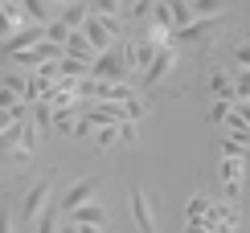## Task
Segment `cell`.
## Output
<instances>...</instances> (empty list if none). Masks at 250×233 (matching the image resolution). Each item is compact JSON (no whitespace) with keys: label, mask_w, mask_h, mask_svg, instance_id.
<instances>
[{"label":"cell","mask_w":250,"mask_h":233,"mask_svg":"<svg viewBox=\"0 0 250 233\" xmlns=\"http://www.w3.org/2000/svg\"><path fill=\"white\" fill-rule=\"evenodd\" d=\"M21 4H25L29 20H37V25H49V20H54V13H49V0H21Z\"/></svg>","instance_id":"17"},{"label":"cell","mask_w":250,"mask_h":233,"mask_svg":"<svg viewBox=\"0 0 250 233\" xmlns=\"http://www.w3.org/2000/svg\"><path fill=\"white\" fill-rule=\"evenodd\" d=\"M90 139H95V147H99V152H107V147H115V143H119V123H99Z\"/></svg>","instance_id":"16"},{"label":"cell","mask_w":250,"mask_h":233,"mask_svg":"<svg viewBox=\"0 0 250 233\" xmlns=\"http://www.w3.org/2000/svg\"><path fill=\"white\" fill-rule=\"evenodd\" d=\"M54 111H58V107H54ZM74 127H78V119H74V115H66V107L54 115V131H58V135H74Z\"/></svg>","instance_id":"19"},{"label":"cell","mask_w":250,"mask_h":233,"mask_svg":"<svg viewBox=\"0 0 250 233\" xmlns=\"http://www.w3.org/2000/svg\"><path fill=\"white\" fill-rule=\"evenodd\" d=\"M123 107H127V115L140 123V119H144V111H148V102H144V94H127V98H123Z\"/></svg>","instance_id":"21"},{"label":"cell","mask_w":250,"mask_h":233,"mask_svg":"<svg viewBox=\"0 0 250 233\" xmlns=\"http://www.w3.org/2000/svg\"><path fill=\"white\" fill-rule=\"evenodd\" d=\"M95 193H99V176H78L74 184L58 196V205H62V213H70V209H78V205H86V200H95Z\"/></svg>","instance_id":"5"},{"label":"cell","mask_w":250,"mask_h":233,"mask_svg":"<svg viewBox=\"0 0 250 233\" xmlns=\"http://www.w3.org/2000/svg\"><path fill=\"white\" fill-rule=\"evenodd\" d=\"M62 4H70V0H62Z\"/></svg>","instance_id":"28"},{"label":"cell","mask_w":250,"mask_h":233,"mask_svg":"<svg viewBox=\"0 0 250 233\" xmlns=\"http://www.w3.org/2000/svg\"><path fill=\"white\" fill-rule=\"evenodd\" d=\"M176 70V45H172V41H168V45H160V54H156V61H152V66L148 70H144V94H152L156 86H160V82L164 78H168V74Z\"/></svg>","instance_id":"4"},{"label":"cell","mask_w":250,"mask_h":233,"mask_svg":"<svg viewBox=\"0 0 250 233\" xmlns=\"http://www.w3.org/2000/svg\"><path fill=\"white\" fill-rule=\"evenodd\" d=\"M66 225L70 229H107L111 225V213L99 205V200H86V205H78V209L66 213Z\"/></svg>","instance_id":"2"},{"label":"cell","mask_w":250,"mask_h":233,"mask_svg":"<svg viewBox=\"0 0 250 233\" xmlns=\"http://www.w3.org/2000/svg\"><path fill=\"white\" fill-rule=\"evenodd\" d=\"M234 66H246V70H250V37H242V41L234 45Z\"/></svg>","instance_id":"25"},{"label":"cell","mask_w":250,"mask_h":233,"mask_svg":"<svg viewBox=\"0 0 250 233\" xmlns=\"http://www.w3.org/2000/svg\"><path fill=\"white\" fill-rule=\"evenodd\" d=\"M127 61L131 58H123L119 49H103L95 58V66H90V74H95V78H107V82H127V74H131Z\"/></svg>","instance_id":"3"},{"label":"cell","mask_w":250,"mask_h":233,"mask_svg":"<svg viewBox=\"0 0 250 233\" xmlns=\"http://www.w3.org/2000/svg\"><path fill=\"white\" fill-rule=\"evenodd\" d=\"M209 205H213V200L205 196V193H193V200L185 205V225H189V229H201V217L209 213Z\"/></svg>","instance_id":"10"},{"label":"cell","mask_w":250,"mask_h":233,"mask_svg":"<svg viewBox=\"0 0 250 233\" xmlns=\"http://www.w3.org/2000/svg\"><path fill=\"white\" fill-rule=\"evenodd\" d=\"M49 196H54V176H41L33 188L25 193V200H21V213H17V225H37V217H41V209L49 205Z\"/></svg>","instance_id":"1"},{"label":"cell","mask_w":250,"mask_h":233,"mask_svg":"<svg viewBox=\"0 0 250 233\" xmlns=\"http://www.w3.org/2000/svg\"><path fill=\"white\" fill-rule=\"evenodd\" d=\"M230 115H234V98H222V94H217V98L209 102V111H205V119H209L213 127H226Z\"/></svg>","instance_id":"13"},{"label":"cell","mask_w":250,"mask_h":233,"mask_svg":"<svg viewBox=\"0 0 250 233\" xmlns=\"http://www.w3.org/2000/svg\"><path fill=\"white\" fill-rule=\"evenodd\" d=\"M152 25L164 29V33H176V17H172V4H168V0H156V8H152Z\"/></svg>","instance_id":"15"},{"label":"cell","mask_w":250,"mask_h":233,"mask_svg":"<svg viewBox=\"0 0 250 233\" xmlns=\"http://www.w3.org/2000/svg\"><path fill=\"white\" fill-rule=\"evenodd\" d=\"M209 90H213V94H222V98H238L234 74H230V70H222V66H213V70H209Z\"/></svg>","instance_id":"9"},{"label":"cell","mask_w":250,"mask_h":233,"mask_svg":"<svg viewBox=\"0 0 250 233\" xmlns=\"http://www.w3.org/2000/svg\"><path fill=\"white\" fill-rule=\"evenodd\" d=\"M197 17H222L226 13V0H193Z\"/></svg>","instance_id":"20"},{"label":"cell","mask_w":250,"mask_h":233,"mask_svg":"<svg viewBox=\"0 0 250 233\" xmlns=\"http://www.w3.org/2000/svg\"><path fill=\"white\" fill-rule=\"evenodd\" d=\"M156 8V0H131V20H148Z\"/></svg>","instance_id":"24"},{"label":"cell","mask_w":250,"mask_h":233,"mask_svg":"<svg viewBox=\"0 0 250 233\" xmlns=\"http://www.w3.org/2000/svg\"><path fill=\"white\" fill-rule=\"evenodd\" d=\"M90 8L103 13V17H119L123 13V0H90Z\"/></svg>","instance_id":"22"},{"label":"cell","mask_w":250,"mask_h":233,"mask_svg":"<svg viewBox=\"0 0 250 233\" xmlns=\"http://www.w3.org/2000/svg\"><path fill=\"white\" fill-rule=\"evenodd\" d=\"M123 4H131V0H123Z\"/></svg>","instance_id":"27"},{"label":"cell","mask_w":250,"mask_h":233,"mask_svg":"<svg viewBox=\"0 0 250 233\" xmlns=\"http://www.w3.org/2000/svg\"><path fill=\"white\" fill-rule=\"evenodd\" d=\"M119 143H123V147L135 143V119H123V123H119Z\"/></svg>","instance_id":"26"},{"label":"cell","mask_w":250,"mask_h":233,"mask_svg":"<svg viewBox=\"0 0 250 233\" xmlns=\"http://www.w3.org/2000/svg\"><path fill=\"white\" fill-rule=\"evenodd\" d=\"M66 54H74V58H86V61H95V58H99V49L90 45V37L82 33V29H74V33H70V41H66Z\"/></svg>","instance_id":"12"},{"label":"cell","mask_w":250,"mask_h":233,"mask_svg":"<svg viewBox=\"0 0 250 233\" xmlns=\"http://www.w3.org/2000/svg\"><path fill=\"white\" fill-rule=\"evenodd\" d=\"M54 102H45V98H37L33 102V123H37V131L41 135H49V131H54Z\"/></svg>","instance_id":"14"},{"label":"cell","mask_w":250,"mask_h":233,"mask_svg":"<svg viewBox=\"0 0 250 233\" xmlns=\"http://www.w3.org/2000/svg\"><path fill=\"white\" fill-rule=\"evenodd\" d=\"M127 205H131L135 229H156V209H152L148 193H144V184H131V188H127Z\"/></svg>","instance_id":"6"},{"label":"cell","mask_w":250,"mask_h":233,"mask_svg":"<svg viewBox=\"0 0 250 233\" xmlns=\"http://www.w3.org/2000/svg\"><path fill=\"white\" fill-rule=\"evenodd\" d=\"M4 90H17L21 98H25V90H29V78H21L17 70H8V74H4Z\"/></svg>","instance_id":"23"},{"label":"cell","mask_w":250,"mask_h":233,"mask_svg":"<svg viewBox=\"0 0 250 233\" xmlns=\"http://www.w3.org/2000/svg\"><path fill=\"white\" fill-rule=\"evenodd\" d=\"M90 13H95V8H90V0H70L66 13H62V20H66L70 29H82V25L90 20Z\"/></svg>","instance_id":"11"},{"label":"cell","mask_w":250,"mask_h":233,"mask_svg":"<svg viewBox=\"0 0 250 233\" xmlns=\"http://www.w3.org/2000/svg\"><path fill=\"white\" fill-rule=\"evenodd\" d=\"M45 41V25H37V20H29L25 29H17V33L4 37V54H17V49H29V45H41Z\"/></svg>","instance_id":"8"},{"label":"cell","mask_w":250,"mask_h":233,"mask_svg":"<svg viewBox=\"0 0 250 233\" xmlns=\"http://www.w3.org/2000/svg\"><path fill=\"white\" fill-rule=\"evenodd\" d=\"M70 33H74V29H70V25H66L62 17L45 25V37H49V41H58V45H66V41H70Z\"/></svg>","instance_id":"18"},{"label":"cell","mask_w":250,"mask_h":233,"mask_svg":"<svg viewBox=\"0 0 250 233\" xmlns=\"http://www.w3.org/2000/svg\"><path fill=\"white\" fill-rule=\"evenodd\" d=\"M217 25H222V17H197V20H189V25H181L176 29V41H189V45H197V41H209L213 33H217Z\"/></svg>","instance_id":"7"}]
</instances>
